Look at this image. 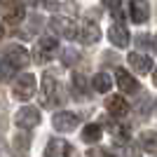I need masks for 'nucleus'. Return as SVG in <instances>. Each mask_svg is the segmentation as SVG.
<instances>
[{"mask_svg":"<svg viewBox=\"0 0 157 157\" xmlns=\"http://www.w3.org/2000/svg\"><path fill=\"white\" fill-rule=\"evenodd\" d=\"M73 148L68 141H63V138H52L49 143H47L45 148V155L47 157H71Z\"/></svg>","mask_w":157,"mask_h":157,"instance_id":"9","label":"nucleus"},{"mask_svg":"<svg viewBox=\"0 0 157 157\" xmlns=\"http://www.w3.org/2000/svg\"><path fill=\"white\" fill-rule=\"evenodd\" d=\"M49 26H52L54 33H59L61 38H66V40H75V38H78V26H75V21H73V19L54 17V19L49 21Z\"/></svg>","mask_w":157,"mask_h":157,"instance_id":"5","label":"nucleus"},{"mask_svg":"<svg viewBox=\"0 0 157 157\" xmlns=\"http://www.w3.org/2000/svg\"><path fill=\"white\" fill-rule=\"evenodd\" d=\"M105 157H110V155H108V152H105Z\"/></svg>","mask_w":157,"mask_h":157,"instance_id":"27","label":"nucleus"},{"mask_svg":"<svg viewBox=\"0 0 157 157\" xmlns=\"http://www.w3.org/2000/svg\"><path fill=\"white\" fill-rule=\"evenodd\" d=\"M148 14H150V10H148V2H145V0H131L129 17H131L134 24H145V21H148Z\"/></svg>","mask_w":157,"mask_h":157,"instance_id":"11","label":"nucleus"},{"mask_svg":"<svg viewBox=\"0 0 157 157\" xmlns=\"http://www.w3.org/2000/svg\"><path fill=\"white\" fill-rule=\"evenodd\" d=\"M101 136H103V131H101L98 124H87L85 129H82V141H85V143H98Z\"/></svg>","mask_w":157,"mask_h":157,"instance_id":"17","label":"nucleus"},{"mask_svg":"<svg viewBox=\"0 0 157 157\" xmlns=\"http://www.w3.org/2000/svg\"><path fill=\"white\" fill-rule=\"evenodd\" d=\"M103 5L110 10V12H115L120 17V5H122V0H103Z\"/></svg>","mask_w":157,"mask_h":157,"instance_id":"22","label":"nucleus"},{"mask_svg":"<svg viewBox=\"0 0 157 157\" xmlns=\"http://www.w3.org/2000/svg\"><path fill=\"white\" fill-rule=\"evenodd\" d=\"M61 56H63V63L66 66H71V63H75V59H78V52H75V49H66Z\"/></svg>","mask_w":157,"mask_h":157,"instance_id":"21","label":"nucleus"},{"mask_svg":"<svg viewBox=\"0 0 157 157\" xmlns=\"http://www.w3.org/2000/svg\"><path fill=\"white\" fill-rule=\"evenodd\" d=\"M59 49V42L52 35H42L38 38V42L33 45V61L35 63H47V61L54 56V52Z\"/></svg>","mask_w":157,"mask_h":157,"instance_id":"1","label":"nucleus"},{"mask_svg":"<svg viewBox=\"0 0 157 157\" xmlns=\"http://www.w3.org/2000/svg\"><path fill=\"white\" fill-rule=\"evenodd\" d=\"M14 124L19 127V129H33V127H38L40 124V110L33 108V105L19 108L17 115H14Z\"/></svg>","mask_w":157,"mask_h":157,"instance_id":"4","label":"nucleus"},{"mask_svg":"<svg viewBox=\"0 0 157 157\" xmlns=\"http://www.w3.org/2000/svg\"><path fill=\"white\" fill-rule=\"evenodd\" d=\"M108 38H110V42L115 47H127L129 45V31H127V26H122V24H113L110 28H108Z\"/></svg>","mask_w":157,"mask_h":157,"instance_id":"10","label":"nucleus"},{"mask_svg":"<svg viewBox=\"0 0 157 157\" xmlns=\"http://www.w3.org/2000/svg\"><path fill=\"white\" fill-rule=\"evenodd\" d=\"M73 92L78 94V96H85L87 94V89H89V80L85 78V75H82V73H75V75H73Z\"/></svg>","mask_w":157,"mask_h":157,"instance_id":"18","label":"nucleus"},{"mask_svg":"<svg viewBox=\"0 0 157 157\" xmlns=\"http://www.w3.org/2000/svg\"><path fill=\"white\" fill-rule=\"evenodd\" d=\"M101 38V31L94 21H85V24H80V31H78V40L80 42H85V45H94L98 42Z\"/></svg>","mask_w":157,"mask_h":157,"instance_id":"8","label":"nucleus"},{"mask_svg":"<svg viewBox=\"0 0 157 157\" xmlns=\"http://www.w3.org/2000/svg\"><path fill=\"white\" fill-rule=\"evenodd\" d=\"M5 61L12 66L14 71H19V68H26V66L31 63V54H28L24 47L14 45V47H10V49L5 52Z\"/></svg>","mask_w":157,"mask_h":157,"instance_id":"6","label":"nucleus"},{"mask_svg":"<svg viewBox=\"0 0 157 157\" xmlns=\"http://www.w3.org/2000/svg\"><path fill=\"white\" fill-rule=\"evenodd\" d=\"M28 2H33V5H40V0H28Z\"/></svg>","mask_w":157,"mask_h":157,"instance_id":"26","label":"nucleus"},{"mask_svg":"<svg viewBox=\"0 0 157 157\" xmlns=\"http://www.w3.org/2000/svg\"><path fill=\"white\" fill-rule=\"evenodd\" d=\"M2 35H5V26L0 24V40H2Z\"/></svg>","mask_w":157,"mask_h":157,"instance_id":"25","label":"nucleus"},{"mask_svg":"<svg viewBox=\"0 0 157 157\" xmlns=\"http://www.w3.org/2000/svg\"><path fill=\"white\" fill-rule=\"evenodd\" d=\"M80 124V117L75 115V113H56L52 117V127L56 131H61V134H68V131H73L75 127Z\"/></svg>","mask_w":157,"mask_h":157,"instance_id":"7","label":"nucleus"},{"mask_svg":"<svg viewBox=\"0 0 157 157\" xmlns=\"http://www.w3.org/2000/svg\"><path fill=\"white\" fill-rule=\"evenodd\" d=\"M115 78H117V87L122 92H127V94H136L138 92V82L134 80V75H129V73L124 71V68H117Z\"/></svg>","mask_w":157,"mask_h":157,"instance_id":"15","label":"nucleus"},{"mask_svg":"<svg viewBox=\"0 0 157 157\" xmlns=\"http://www.w3.org/2000/svg\"><path fill=\"white\" fill-rule=\"evenodd\" d=\"M141 145L148 152H157V131H143L141 134Z\"/></svg>","mask_w":157,"mask_h":157,"instance_id":"19","label":"nucleus"},{"mask_svg":"<svg viewBox=\"0 0 157 157\" xmlns=\"http://www.w3.org/2000/svg\"><path fill=\"white\" fill-rule=\"evenodd\" d=\"M12 94H14L17 101H28V98H33V94H35V75H31V73L19 75V78L14 80Z\"/></svg>","mask_w":157,"mask_h":157,"instance_id":"3","label":"nucleus"},{"mask_svg":"<svg viewBox=\"0 0 157 157\" xmlns=\"http://www.w3.org/2000/svg\"><path fill=\"white\" fill-rule=\"evenodd\" d=\"M155 47H157V42H155Z\"/></svg>","mask_w":157,"mask_h":157,"instance_id":"28","label":"nucleus"},{"mask_svg":"<svg viewBox=\"0 0 157 157\" xmlns=\"http://www.w3.org/2000/svg\"><path fill=\"white\" fill-rule=\"evenodd\" d=\"M105 108H108V113L115 115V117H122V115L129 113V103H127L124 96H108L105 98Z\"/></svg>","mask_w":157,"mask_h":157,"instance_id":"14","label":"nucleus"},{"mask_svg":"<svg viewBox=\"0 0 157 157\" xmlns=\"http://www.w3.org/2000/svg\"><path fill=\"white\" fill-rule=\"evenodd\" d=\"M63 98H61V92H59V82L52 73H45L42 78V105L45 108H52V105H59Z\"/></svg>","mask_w":157,"mask_h":157,"instance_id":"2","label":"nucleus"},{"mask_svg":"<svg viewBox=\"0 0 157 157\" xmlns=\"http://www.w3.org/2000/svg\"><path fill=\"white\" fill-rule=\"evenodd\" d=\"M92 87L96 89V92H101V94H108L110 87H113V78L108 75V73H96V75L92 78Z\"/></svg>","mask_w":157,"mask_h":157,"instance_id":"16","label":"nucleus"},{"mask_svg":"<svg viewBox=\"0 0 157 157\" xmlns=\"http://www.w3.org/2000/svg\"><path fill=\"white\" fill-rule=\"evenodd\" d=\"M127 61H129V66H131L136 73H141V75H145V73H150V71H152V61H150V56H145V54L131 52Z\"/></svg>","mask_w":157,"mask_h":157,"instance_id":"12","label":"nucleus"},{"mask_svg":"<svg viewBox=\"0 0 157 157\" xmlns=\"http://www.w3.org/2000/svg\"><path fill=\"white\" fill-rule=\"evenodd\" d=\"M40 5L47 7V10H54V7H56V0H40Z\"/></svg>","mask_w":157,"mask_h":157,"instance_id":"23","label":"nucleus"},{"mask_svg":"<svg viewBox=\"0 0 157 157\" xmlns=\"http://www.w3.org/2000/svg\"><path fill=\"white\" fill-rule=\"evenodd\" d=\"M152 82H155V87H157V68H155V73H152Z\"/></svg>","mask_w":157,"mask_h":157,"instance_id":"24","label":"nucleus"},{"mask_svg":"<svg viewBox=\"0 0 157 157\" xmlns=\"http://www.w3.org/2000/svg\"><path fill=\"white\" fill-rule=\"evenodd\" d=\"M12 78H14V68L5 59H0V80H12Z\"/></svg>","mask_w":157,"mask_h":157,"instance_id":"20","label":"nucleus"},{"mask_svg":"<svg viewBox=\"0 0 157 157\" xmlns=\"http://www.w3.org/2000/svg\"><path fill=\"white\" fill-rule=\"evenodd\" d=\"M24 14H26V10H24L21 2H7V5L2 7V19H5L7 24H19V21L24 19Z\"/></svg>","mask_w":157,"mask_h":157,"instance_id":"13","label":"nucleus"}]
</instances>
